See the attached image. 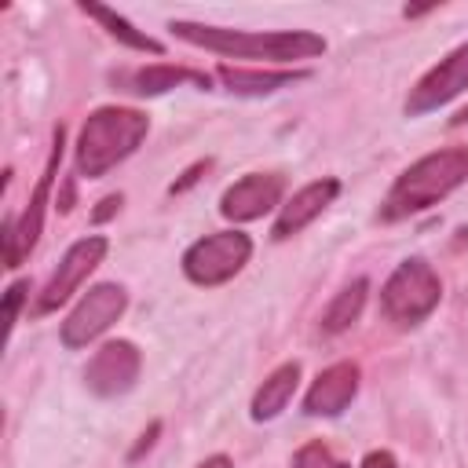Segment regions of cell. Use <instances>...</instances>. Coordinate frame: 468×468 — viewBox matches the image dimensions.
<instances>
[{"label": "cell", "instance_id": "obj_1", "mask_svg": "<svg viewBox=\"0 0 468 468\" xmlns=\"http://www.w3.org/2000/svg\"><path fill=\"white\" fill-rule=\"evenodd\" d=\"M168 29L212 55L223 58H241L256 66H292L303 58H318L325 51V37L311 29H230V26H205V22H186L176 18Z\"/></svg>", "mask_w": 468, "mask_h": 468}, {"label": "cell", "instance_id": "obj_2", "mask_svg": "<svg viewBox=\"0 0 468 468\" xmlns=\"http://www.w3.org/2000/svg\"><path fill=\"white\" fill-rule=\"evenodd\" d=\"M461 183H468V143L457 146H442L424 154L420 161H413L388 190V197L380 201V219L384 223H399L410 219L431 205H439L442 197H450Z\"/></svg>", "mask_w": 468, "mask_h": 468}, {"label": "cell", "instance_id": "obj_3", "mask_svg": "<svg viewBox=\"0 0 468 468\" xmlns=\"http://www.w3.org/2000/svg\"><path fill=\"white\" fill-rule=\"evenodd\" d=\"M150 132V117L132 106H99L95 113L84 117L73 146L77 176L84 179H102L110 168H117L124 157L139 150V143Z\"/></svg>", "mask_w": 468, "mask_h": 468}, {"label": "cell", "instance_id": "obj_4", "mask_svg": "<svg viewBox=\"0 0 468 468\" xmlns=\"http://www.w3.org/2000/svg\"><path fill=\"white\" fill-rule=\"evenodd\" d=\"M439 300H442L439 271H435L428 260L410 256V260H402V263L388 274V282H384V289H380V314H384L391 325L410 329V325H420V322L439 307Z\"/></svg>", "mask_w": 468, "mask_h": 468}, {"label": "cell", "instance_id": "obj_5", "mask_svg": "<svg viewBox=\"0 0 468 468\" xmlns=\"http://www.w3.org/2000/svg\"><path fill=\"white\" fill-rule=\"evenodd\" d=\"M62 146H66V128L55 124L51 132V150H48V161H44V172L22 208V216H7L4 219V267L15 271L22 267V260L37 249L40 241V230H44V212H48V201H51V186L58 179V165H62Z\"/></svg>", "mask_w": 468, "mask_h": 468}, {"label": "cell", "instance_id": "obj_6", "mask_svg": "<svg viewBox=\"0 0 468 468\" xmlns=\"http://www.w3.org/2000/svg\"><path fill=\"white\" fill-rule=\"evenodd\" d=\"M249 256H252V238L245 230H216V234L197 238L183 252L179 267H183V274L194 285L216 289V285L230 282L234 274H241V267L249 263Z\"/></svg>", "mask_w": 468, "mask_h": 468}, {"label": "cell", "instance_id": "obj_7", "mask_svg": "<svg viewBox=\"0 0 468 468\" xmlns=\"http://www.w3.org/2000/svg\"><path fill=\"white\" fill-rule=\"evenodd\" d=\"M124 307H128L124 285H117V282H99V285H91V289L73 303V311L66 314V322L58 325L62 347H69V351L88 347L91 340H99V336L124 314Z\"/></svg>", "mask_w": 468, "mask_h": 468}, {"label": "cell", "instance_id": "obj_8", "mask_svg": "<svg viewBox=\"0 0 468 468\" xmlns=\"http://www.w3.org/2000/svg\"><path fill=\"white\" fill-rule=\"evenodd\" d=\"M106 249H110V241H106L102 234L77 238V241L66 249V256L58 260V267L51 271V278L44 282V289H40V296H37V303H33V314H37V318H40V314H51V311H58L73 292H80V285H84V282L91 278V271L102 263Z\"/></svg>", "mask_w": 468, "mask_h": 468}, {"label": "cell", "instance_id": "obj_9", "mask_svg": "<svg viewBox=\"0 0 468 468\" xmlns=\"http://www.w3.org/2000/svg\"><path fill=\"white\" fill-rule=\"evenodd\" d=\"M143 373V351L132 340H106L84 366V384L99 399H117L135 388Z\"/></svg>", "mask_w": 468, "mask_h": 468}, {"label": "cell", "instance_id": "obj_10", "mask_svg": "<svg viewBox=\"0 0 468 468\" xmlns=\"http://www.w3.org/2000/svg\"><path fill=\"white\" fill-rule=\"evenodd\" d=\"M461 91H468V40L453 48L446 58H439L406 95V117H424L446 102H453Z\"/></svg>", "mask_w": 468, "mask_h": 468}, {"label": "cell", "instance_id": "obj_11", "mask_svg": "<svg viewBox=\"0 0 468 468\" xmlns=\"http://www.w3.org/2000/svg\"><path fill=\"white\" fill-rule=\"evenodd\" d=\"M282 194H285V179L278 172H249L223 190L219 216L230 223H252L271 208H282Z\"/></svg>", "mask_w": 468, "mask_h": 468}, {"label": "cell", "instance_id": "obj_12", "mask_svg": "<svg viewBox=\"0 0 468 468\" xmlns=\"http://www.w3.org/2000/svg\"><path fill=\"white\" fill-rule=\"evenodd\" d=\"M358 380H362L358 362L344 358V362L325 366L303 395V413L307 417H340L351 406V399L358 395Z\"/></svg>", "mask_w": 468, "mask_h": 468}, {"label": "cell", "instance_id": "obj_13", "mask_svg": "<svg viewBox=\"0 0 468 468\" xmlns=\"http://www.w3.org/2000/svg\"><path fill=\"white\" fill-rule=\"evenodd\" d=\"M340 194V179H314V183H303L282 208H278V219H274V227H271V238L274 241H285V238H292V234H300L307 223H314L329 205H333V197Z\"/></svg>", "mask_w": 468, "mask_h": 468}, {"label": "cell", "instance_id": "obj_14", "mask_svg": "<svg viewBox=\"0 0 468 468\" xmlns=\"http://www.w3.org/2000/svg\"><path fill=\"white\" fill-rule=\"evenodd\" d=\"M121 84L135 95H165L172 88H183V84H194V88H212V77L201 73V69H190V66H172V62H154V66H143V69H132L121 77Z\"/></svg>", "mask_w": 468, "mask_h": 468}, {"label": "cell", "instance_id": "obj_15", "mask_svg": "<svg viewBox=\"0 0 468 468\" xmlns=\"http://www.w3.org/2000/svg\"><path fill=\"white\" fill-rule=\"evenodd\" d=\"M296 384H300V362H282L278 369H271L249 402V417L252 420H274L289 406V399L296 395Z\"/></svg>", "mask_w": 468, "mask_h": 468}, {"label": "cell", "instance_id": "obj_16", "mask_svg": "<svg viewBox=\"0 0 468 468\" xmlns=\"http://www.w3.org/2000/svg\"><path fill=\"white\" fill-rule=\"evenodd\" d=\"M216 77L223 80L227 91L234 95H271L278 88H289L296 80H303V69H241V66H219Z\"/></svg>", "mask_w": 468, "mask_h": 468}, {"label": "cell", "instance_id": "obj_17", "mask_svg": "<svg viewBox=\"0 0 468 468\" xmlns=\"http://www.w3.org/2000/svg\"><path fill=\"white\" fill-rule=\"evenodd\" d=\"M88 18H95L113 40H121L124 48H132V51H146V55H165V44L161 40H154V37H146L143 29H135L124 15H117L113 7H102V4H91V0H80L77 4Z\"/></svg>", "mask_w": 468, "mask_h": 468}, {"label": "cell", "instance_id": "obj_18", "mask_svg": "<svg viewBox=\"0 0 468 468\" xmlns=\"http://www.w3.org/2000/svg\"><path fill=\"white\" fill-rule=\"evenodd\" d=\"M366 296H369V282L366 278H355L351 285H344L333 300H329V307L322 311V333L325 336H336V333H344V329H351L355 322H358V314H362V307H366Z\"/></svg>", "mask_w": 468, "mask_h": 468}, {"label": "cell", "instance_id": "obj_19", "mask_svg": "<svg viewBox=\"0 0 468 468\" xmlns=\"http://www.w3.org/2000/svg\"><path fill=\"white\" fill-rule=\"evenodd\" d=\"M292 468H351L347 461H340L325 442H307L296 450L292 457Z\"/></svg>", "mask_w": 468, "mask_h": 468}, {"label": "cell", "instance_id": "obj_20", "mask_svg": "<svg viewBox=\"0 0 468 468\" xmlns=\"http://www.w3.org/2000/svg\"><path fill=\"white\" fill-rule=\"evenodd\" d=\"M26 296H29V282H11L7 292H4V333L7 336L15 333V322H18V311H22Z\"/></svg>", "mask_w": 468, "mask_h": 468}, {"label": "cell", "instance_id": "obj_21", "mask_svg": "<svg viewBox=\"0 0 468 468\" xmlns=\"http://www.w3.org/2000/svg\"><path fill=\"white\" fill-rule=\"evenodd\" d=\"M358 468H399V464H395V457H391L388 450H369Z\"/></svg>", "mask_w": 468, "mask_h": 468}, {"label": "cell", "instance_id": "obj_22", "mask_svg": "<svg viewBox=\"0 0 468 468\" xmlns=\"http://www.w3.org/2000/svg\"><path fill=\"white\" fill-rule=\"evenodd\" d=\"M121 201H124L121 194H110V197H102V201H99V208L91 212V219H95V223H102V219H110V216H113V212L121 208Z\"/></svg>", "mask_w": 468, "mask_h": 468}, {"label": "cell", "instance_id": "obj_23", "mask_svg": "<svg viewBox=\"0 0 468 468\" xmlns=\"http://www.w3.org/2000/svg\"><path fill=\"white\" fill-rule=\"evenodd\" d=\"M205 168H208V161H197V165H194V168H186V172H183V179H179V183H172L168 190H172V194H183V190H186V186H190Z\"/></svg>", "mask_w": 468, "mask_h": 468}, {"label": "cell", "instance_id": "obj_24", "mask_svg": "<svg viewBox=\"0 0 468 468\" xmlns=\"http://www.w3.org/2000/svg\"><path fill=\"white\" fill-rule=\"evenodd\" d=\"M157 431H161V424H150V431H143V439H139V446L132 450V457H139L143 450H150V442H154V435H157Z\"/></svg>", "mask_w": 468, "mask_h": 468}, {"label": "cell", "instance_id": "obj_25", "mask_svg": "<svg viewBox=\"0 0 468 468\" xmlns=\"http://www.w3.org/2000/svg\"><path fill=\"white\" fill-rule=\"evenodd\" d=\"M197 468H234V464H230V457H227V453H212V457H205Z\"/></svg>", "mask_w": 468, "mask_h": 468}, {"label": "cell", "instance_id": "obj_26", "mask_svg": "<svg viewBox=\"0 0 468 468\" xmlns=\"http://www.w3.org/2000/svg\"><path fill=\"white\" fill-rule=\"evenodd\" d=\"M453 124H468V106H464V110H461V113L453 117Z\"/></svg>", "mask_w": 468, "mask_h": 468}]
</instances>
